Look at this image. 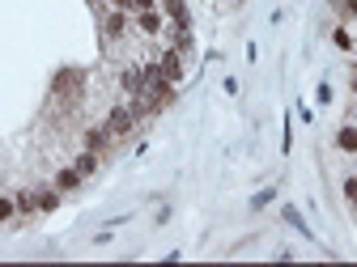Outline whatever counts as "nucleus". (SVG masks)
<instances>
[{
  "label": "nucleus",
  "instance_id": "nucleus-1",
  "mask_svg": "<svg viewBox=\"0 0 357 267\" xmlns=\"http://www.w3.org/2000/svg\"><path fill=\"white\" fill-rule=\"evenodd\" d=\"M137 115H132V106H111V115H107V127H111V136L115 140H128L132 131H137Z\"/></svg>",
  "mask_w": 357,
  "mask_h": 267
},
{
  "label": "nucleus",
  "instance_id": "nucleus-2",
  "mask_svg": "<svg viewBox=\"0 0 357 267\" xmlns=\"http://www.w3.org/2000/svg\"><path fill=\"white\" fill-rule=\"evenodd\" d=\"M81 145H85L89 153H98V157H102V153H111L115 136H111V127H107V123H89V127H85V136H81Z\"/></svg>",
  "mask_w": 357,
  "mask_h": 267
},
{
  "label": "nucleus",
  "instance_id": "nucleus-3",
  "mask_svg": "<svg viewBox=\"0 0 357 267\" xmlns=\"http://www.w3.org/2000/svg\"><path fill=\"white\" fill-rule=\"evenodd\" d=\"M158 72H162L170 85H178V81H183V51L162 47V56H158Z\"/></svg>",
  "mask_w": 357,
  "mask_h": 267
},
{
  "label": "nucleus",
  "instance_id": "nucleus-4",
  "mask_svg": "<svg viewBox=\"0 0 357 267\" xmlns=\"http://www.w3.org/2000/svg\"><path fill=\"white\" fill-rule=\"evenodd\" d=\"M98 26H102V38H107V42H115V38H123V34H128V13H123V9H111V5H107V9H102V22H98Z\"/></svg>",
  "mask_w": 357,
  "mask_h": 267
},
{
  "label": "nucleus",
  "instance_id": "nucleus-5",
  "mask_svg": "<svg viewBox=\"0 0 357 267\" xmlns=\"http://www.w3.org/2000/svg\"><path fill=\"white\" fill-rule=\"evenodd\" d=\"M81 183H85V174H81L77 165H64V170H56V178H52V187H56L60 195H73V191H81Z\"/></svg>",
  "mask_w": 357,
  "mask_h": 267
},
{
  "label": "nucleus",
  "instance_id": "nucleus-6",
  "mask_svg": "<svg viewBox=\"0 0 357 267\" xmlns=\"http://www.w3.org/2000/svg\"><path fill=\"white\" fill-rule=\"evenodd\" d=\"M137 30L149 34V38L166 34V13H162V9H141V13H137Z\"/></svg>",
  "mask_w": 357,
  "mask_h": 267
},
{
  "label": "nucleus",
  "instance_id": "nucleus-7",
  "mask_svg": "<svg viewBox=\"0 0 357 267\" xmlns=\"http://www.w3.org/2000/svg\"><path fill=\"white\" fill-rule=\"evenodd\" d=\"M13 204H17V216H34V212H38V195H34V187H22V191L13 195Z\"/></svg>",
  "mask_w": 357,
  "mask_h": 267
},
{
  "label": "nucleus",
  "instance_id": "nucleus-8",
  "mask_svg": "<svg viewBox=\"0 0 357 267\" xmlns=\"http://www.w3.org/2000/svg\"><path fill=\"white\" fill-rule=\"evenodd\" d=\"M34 195H38V212H56L60 208V191L56 187H34Z\"/></svg>",
  "mask_w": 357,
  "mask_h": 267
},
{
  "label": "nucleus",
  "instance_id": "nucleus-9",
  "mask_svg": "<svg viewBox=\"0 0 357 267\" xmlns=\"http://www.w3.org/2000/svg\"><path fill=\"white\" fill-rule=\"evenodd\" d=\"M73 165H77V170H81L85 178H94V174H98V165H102V157H98V153H89V149H85V153H81V157H77Z\"/></svg>",
  "mask_w": 357,
  "mask_h": 267
},
{
  "label": "nucleus",
  "instance_id": "nucleus-10",
  "mask_svg": "<svg viewBox=\"0 0 357 267\" xmlns=\"http://www.w3.org/2000/svg\"><path fill=\"white\" fill-rule=\"evenodd\" d=\"M336 149H340V153H357V123L336 131Z\"/></svg>",
  "mask_w": 357,
  "mask_h": 267
},
{
  "label": "nucleus",
  "instance_id": "nucleus-11",
  "mask_svg": "<svg viewBox=\"0 0 357 267\" xmlns=\"http://www.w3.org/2000/svg\"><path fill=\"white\" fill-rule=\"evenodd\" d=\"M332 42H336L340 51H353V42H357V38H353V34H349L344 26H336V30H332Z\"/></svg>",
  "mask_w": 357,
  "mask_h": 267
},
{
  "label": "nucleus",
  "instance_id": "nucleus-12",
  "mask_svg": "<svg viewBox=\"0 0 357 267\" xmlns=\"http://www.w3.org/2000/svg\"><path fill=\"white\" fill-rule=\"evenodd\" d=\"M13 216H17V204H13L9 195H0V225H9Z\"/></svg>",
  "mask_w": 357,
  "mask_h": 267
},
{
  "label": "nucleus",
  "instance_id": "nucleus-13",
  "mask_svg": "<svg viewBox=\"0 0 357 267\" xmlns=\"http://www.w3.org/2000/svg\"><path fill=\"white\" fill-rule=\"evenodd\" d=\"M344 200L357 208V174H349V178H344Z\"/></svg>",
  "mask_w": 357,
  "mask_h": 267
},
{
  "label": "nucleus",
  "instance_id": "nucleus-14",
  "mask_svg": "<svg viewBox=\"0 0 357 267\" xmlns=\"http://www.w3.org/2000/svg\"><path fill=\"white\" fill-rule=\"evenodd\" d=\"M344 13H353V17H357V0H344Z\"/></svg>",
  "mask_w": 357,
  "mask_h": 267
},
{
  "label": "nucleus",
  "instance_id": "nucleus-15",
  "mask_svg": "<svg viewBox=\"0 0 357 267\" xmlns=\"http://www.w3.org/2000/svg\"><path fill=\"white\" fill-rule=\"evenodd\" d=\"M353 94H357V72H353Z\"/></svg>",
  "mask_w": 357,
  "mask_h": 267
}]
</instances>
